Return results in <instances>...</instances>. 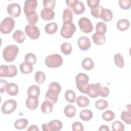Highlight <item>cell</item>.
Listing matches in <instances>:
<instances>
[{"mask_svg":"<svg viewBox=\"0 0 131 131\" xmlns=\"http://www.w3.org/2000/svg\"><path fill=\"white\" fill-rule=\"evenodd\" d=\"M60 85L56 82L51 83L49 85L48 90L46 94V99L55 104L58 100V96L61 91Z\"/></svg>","mask_w":131,"mask_h":131,"instance_id":"1","label":"cell"},{"mask_svg":"<svg viewBox=\"0 0 131 131\" xmlns=\"http://www.w3.org/2000/svg\"><path fill=\"white\" fill-rule=\"evenodd\" d=\"M19 52L18 47L15 45H10L6 47L3 51L4 59L7 62H12L14 60Z\"/></svg>","mask_w":131,"mask_h":131,"instance_id":"2","label":"cell"},{"mask_svg":"<svg viewBox=\"0 0 131 131\" xmlns=\"http://www.w3.org/2000/svg\"><path fill=\"white\" fill-rule=\"evenodd\" d=\"M75 81L78 90L81 93L86 94L89 81V76L83 73H80L76 75Z\"/></svg>","mask_w":131,"mask_h":131,"instance_id":"3","label":"cell"},{"mask_svg":"<svg viewBox=\"0 0 131 131\" xmlns=\"http://www.w3.org/2000/svg\"><path fill=\"white\" fill-rule=\"evenodd\" d=\"M63 63V59L58 54H53L47 56L45 59L46 65L50 68L60 67Z\"/></svg>","mask_w":131,"mask_h":131,"instance_id":"4","label":"cell"},{"mask_svg":"<svg viewBox=\"0 0 131 131\" xmlns=\"http://www.w3.org/2000/svg\"><path fill=\"white\" fill-rule=\"evenodd\" d=\"M15 21L11 17L5 18L0 24V31L1 33L5 34L10 33L14 29Z\"/></svg>","mask_w":131,"mask_h":131,"instance_id":"5","label":"cell"},{"mask_svg":"<svg viewBox=\"0 0 131 131\" xmlns=\"http://www.w3.org/2000/svg\"><path fill=\"white\" fill-rule=\"evenodd\" d=\"M76 30V27L72 22L63 23L60 30V35L63 38H70L72 37Z\"/></svg>","mask_w":131,"mask_h":131,"instance_id":"6","label":"cell"},{"mask_svg":"<svg viewBox=\"0 0 131 131\" xmlns=\"http://www.w3.org/2000/svg\"><path fill=\"white\" fill-rule=\"evenodd\" d=\"M17 73V69L14 65H1L0 67V77H13Z\"/></svg>","mask_w":131,"mask_h":131,"instance_id":"7","label":"cell"},{"mask_svg":"<svg viewBox=\"0 0 131 131\" xmlns=\"http://www.w3.org/2000/svg\"><path fill=\"white\" fill-rule=\"evenodd\" d=\"M62 128V123L59 120H53L47 124L42 125L43 131H59Z\"/></svg>","mask_w":131,"mask_h":131,"instance_id":"8","label":"cell"},{"mask_svg":"<svg viewBox=\"0 0 131 131\" xmlns=\"http://www.w3.org/2000/svg\"><path fill=\"white\" fill-rule=\"evenodd\" d=\"M78 25L82 32L85 33H91L93 30V26L91 20L85 17L80 18L78 20Z\"/></svg>","mask_w":131,"mask_h":131,"instance_id":"9","label":"cell"},{"mask_svg":"<svg viewBox=\"0 0 131 131\" xmlns=\"http://www.w3.org/2000/svg\"><path fill=\"white\" fill-rule=\"evenodd\" d=\"M17 104L16 101L9 99L6 100L3 104L1 111L5 114H10L13 112L17 108Z\"/></svg>","mask_w":131,"mask_h":131,"instance_id":"10","label":"cell"},{"mask_svg":"<svg viewBox=\"0 0 131 131\" xmlns=\"http://www.w3.org/2000/svg\"><path fill=\"white\" fill-rule=\"evenodd\" d=\"M25 32L30 38L33 40L38 39L40 36L39 30L34 25L29 24L27 25L25 27Z\"/></svg>","mask_w":131,"mask_h":131,"instance_id":"11","label":"cell"},{"mask_svg":"<svg viewBox=\"0 0 131 131\" xmlns=\"http://www.w3.org/2000/svg\"><path fill=\"white\" fill-rule=\"evenodd\" d=\"M101 87V85L100 83L89 84L87 89L86 94L91 98H96L98 96H100Z\"/></svg>","mask_w":131,"mask_h":131,"instance_id":"12","label":"cell"},{"mask_svg":"<svg viewBox=\"0 0 131 131\" xmlns=\"http://www.w3.org/2000/svg\"><path fill=\"white\" fill-rule=\"evenodd\" d=\"M7 11L11 16L17 17L20 14L21 8L17 3H12L7 6Z\"/></svg>","mask_w":131,"mask_h":131,"instance_id":"13","label":"cell"},{"mask_svg":"<svg viewBox=\"0 0 131 131\" xmlns=\"http://www.w3.org/2000/svg\"><path fill=\"white\" fill-rule=\"evenodd\" d=\"M38 2L36 0H27L25 2L24 6V11L26 15L35 12L36 8L37 6Z\"/></svg>","mask_w":131,"mask_h":131,"instance_id":"14","label":"cell"},{"mask_svg":"<svg viewBox=\"0 0 131 131\" xmlns=\"http://www.w3.org/2000/svg\"><path fill=\"white\" fill-rule=\"evenodd\" d=\"M77 44L80 50L82 51H86L91 47V42L89 37L83 36L78 39Z\"/></svg>","mask_w":131,"mask_h":131,"instance_id":"15","label":"cell"},{"mask_svg":"<svg viewBox=\"0 0 131 131\" xmlns=\"http://www.w3.org/2000/svg\"><path fill=\"white\" fill-rule=\"evenodd\" d=\"M26 104L27 107L30 110H33L36 109L39 104L38 97L34 96L28 97L26 101Z\"/></svg>","mask_w":131,"mask_h":131,"instance_id":"16","label":"cell"},{"mask_svg":"<svg viewBox=\"0 0 131 131\" xmlns=\"http://www.w3.org/2000/svg\"><path fill=\"white\" fill-rule=\"evenodd\" d=\"M127 111H124L122 112L121 115V119L124 121L126 124H131V105L127 104L126 107Z\"/></svg>","mask_w":131,"mask_h":131,"instance_id":"17","label":"cell"},{"mask_svg":"<svg viewBox=\"0 0 131 131\" xmlns=\"http://www.w3.org/2000/svg\"><path fill=\"white\" fill-rule=\"evenodd\" d=\"M40 16L43 19L49 21L54 18L55 12L52 10L44 8L40 12Z\"/></svg>","mask_w":131,"mask_h":131,"instance_id":"18","label":"cell"},{"mask_svg":"<svg viewBox=\"0 0 131 131\" xmlns=\"http://www.w3.org/2000/svg\"><path fill=\"white\" fill-rule=\"evenodd\" d=\"M113 17V13L111 10L108 9H105L104 8H102L100 15V17L103 20L106 22H108L112 19Z\"/></svg>","mask_w":131,"mask_h":131,"instance_id":"19","label":"cell"},{"mask_svg":"<svg viewBox=\"0 0 131 131\" xmlns=\"http://www.w3.org/2000/svg\"><path fill=\"white\" fill-rule=\"evenodd\" d=\"M6 91L10 96H16L18 93V87L14 83H8Z\"/></svg>","mask_w":131,"mask_h":131,"instance_id":"20","label":"cell"},{"mask_svg":"<svg viewBox=\"0 0 131 131\" xmlns=\"http://www.w3.org/2000/svg\"><path fill=\"white\" fill-rule=\"evenodd\" d=\"M13 38L15 42L18 43L23 42L26 39V35L25 33L21 30H17L13 34Z\"/></svg>","mask_w":131,"mask_h":131,"instance_id":"21","label":"cell"},{"mask_svg":"<svg viewBox=\"0 0 131 131\" xmlns=\"http://www.w3.org/2000/svg\"><path fill=\"white\" fill-rule=\"evenodd\" d=\"M72 9L75 14L79 15L83 13L84 12L85 6L82 2L77 0V2L72 8Z\"/></svg>","mask_w":131,"mask_h":131,"instance_id":"22","label":"cell"},{"mask_svg":"<svg viewBox=\"0 0 131 131\" xmlns=\"http://www.w3.org/2000/svg\"><path fill=\"white\" fill-rule=\"evenodd\" d=\"M53 103L48 100L44 101L41 105L40 108L42 113L46 114H50L53 111Z\"/></svg>","mask_w":131,"mask_h":131,"instance_id":"23","label":"cell"},{"mask_svg":"<svg viewBox=\"0 0 131 131\" xmlns=\"http://www.w3.org/2000/svg\"><path fill=\"white\" fill-rule=\"evenodd\" d=\"M92 39L96 45L100 46L105 43L106 38L104 35L96 32L92 35Z\"/></svg>","mask_w":131,"mask_h":131,"instance_id":"24","label":"cell"},{"mask_svg":"<svg viewBox=\"0 0 131 131\" xmlns=\"http://www.w3.org/2000/svg\"><path fill=\"white\" fill-rule=\"evenodd\" d=\"M130 26V23L128 20L125 18H122L118 21L117 27L121 31H124L127 30Z\"/></svg>","mask_w":131,"mask_h":131,"instance_id":"25","label":"cell"},{"mask_svg":"<svg viewBox=\"0 0 131 131\" xmlns=\"http://www.w3.org/2000/svg\"><path fill=\"white\" fill-rule=\"evenodd\" d=\"M19 69L22 73L28 74L32 72L33 68L32 64L25 61L20 64Z\"/></svg>","mask_w":131,"mask_h":131,"instance_id":"26","label":"cell"},{"mask_svg":"<svg viewBox=\"0 0 131 131\" xmlns=\"http://www.w3.org/2000/svg\"><path fill=\"white\" fill-rule=\"evenodd\" d=\"M64 115L68 118H71L75 116L76 113V108L74 106L68 104L64 108L63 111Z\"/></svg>","mask_w":131,"mask_h":131,"instance_id":"27","label":"cell"},{"mask_svg":"<svg viewBox=\"0 0 131 131\" xmlns=\"http://www.w3.org/2000/svg\"><path fill=\"white\" fill-rule=\"evenodd\" d=\"M73 16L72 12L69 8H67L63 10L62 15V20L63 23L72 22Z\"/></svg>","mask_w":131,"mask_h":131,"instance_id":"28","label":"cell"},{"mask_svg":"<svg viewBox=\"0 0 131 131\" xmlns=\"http://www.w3.org/2000/svg\"><path fill=\"white\" fill-rule=\"evenodd\" d=\"M40 88L37 85H32L28 89V97L34 96L38 97L40 94Z\"/></svg>","mask_w":131,"mask_h":131,"instance_id":"29","label":"cell"},{"mask_svg":"<svg viewBox=\"0 0 131 131\" xmlns=\"http://www.w3.org/2000/svg\"><path fill=\"white\" fill-rule=\"evenodd\" d=\"M76 103L80 107H85L89 105L90 100L88 97L80 95L77 98Z\"/></svg>","mask_w":131,"mask_h":131,"instance_id":"30","label":"cell"},{"mask_svg":"<svg viewBox=\"0 0 131 131\" xmlns=\"http://www.w3.org/2000/svg\"><path fill=\"white\" fill-rule=\"evenodd\" d=\"M93 114L91 111L85 109L82 110L79 113L80 118L84 121H88L90 120L93 117Z\"/></svg>","mask_w":131,"mask_h":131,"instance_id":"31","label":"cell"},{"mask_svg":"<svg viewBox=\"0 0 131 131\" xmlns=\"http://www.w3.org/2000/svg\"><path fill=\"white\" fill-rule=\"evenodd\" d=\"M81 64L82 68L87 71L92 70L94 68V66L93 60L89 57H86L84 58L82 61Z\"/></svg>","mask_w":131,"mask_h":131,"instance_id":"32","label":"cell"},{"mask_svg":"<svg viewBox=\"0 0 131 131\" xmlns=\"http://www.w3.org/2000/svg\"><path fill=\"white\" fill-rule=\"evenodd\" d=\"M58 26L56 23L52 22L46 25L45 28L46 32L48 34H54L57 30Z\"/></svg>","mask_w":131,"mask_h":131,"instance_id":"33","label":"cell"},{"mask_svg":"<svg viewBox=\"0 0 131 131\" xmlns=\"http://www.w3.org/2000/svg\"><path fill=\"white\" fill-rule=\"evenodd\" d=\"M28 121L25 118H21L16 120L14 122V127L17 129H23L27 127Z\"/></svg>","mask_w":131,"mask_h":131,"instance_id":"34","label":"cell"},{"mask_svg":"<svg viewBox=\"0 0 131 131\" xmlns=\"http://www.w3.org/2000/svg\"><path fill=\"white\" fill-rule=\"evenodd\" d=\"M27 21L31 25H35L38 20L39 16L36 12H33L26 15Z\"/></svg>","mask_w":131,"mask_h":131,"instance_id":"35","label":"cell"},{"mask_svg":"<svg viewBox=\"0 0 131 131\" xmlns=\"http://www.w3.org/2000/svg\"><path fill=\"white\" fill-rule=\"evenodd\" d=\"M60 50L64 55H68L70 54L72 51V48L71 43L68 42L63 43L60 46Z\"/></svg>","mask_w":131,"mask_h":131,"instance_id":"36","label":"cell"},{"mask_svg":"<svg viewBox=\"0 0 131 131\" xmlns=\"http://www.w3.org/2000/svg\"><path fill=\"white\" fill-rule=\"evenodd\" d=\"M66 100L71 103H74L76 100V94L74 91L71 90H67L64 94Z\"/></svg>","mask_w":131,"mask_h":131,"instance_id":"37","label":"cell"},{"mask_svg":"<svg viewBox=\"0 0 131 131\" xmlns=\"http://www.w3.org/2000/svg\"><path fill=\"white\" fill-rule=\"evenodd\" d=\"M114 62L116 66L120 68H122L124 67V61L122 56L119 53L115 54L114 56Z\"/></svg>","mask_w":131,"mask_h":131,"instance_id":"38","label":"cell"},{"mask_svg":"<svg viewBox=\"0 0 131 131\" xmlns=\"http://www.w3.org/2000/svg\"><path fill=\"white\" fill-rule=\"evenodd\" d=\"M34 79L38 84H42L46 80L45 74L42 71H37L35 73Z\"/></svg>","mask_w":131,"mask_h":131,"instance_id":"39","label":"cell"},{"mask_svg":"<svg viewBox=\"0 0 131 131\" xmlns=\"http://www.w3.org/2000/svg\"><path fill=\"white\" fill-rule=\"evenodd\" d=\"M96 107L99 110H103L108 107V102L103 99H100L95 102Z\"/></svg>","mask_w":131,"mask_h":131,"instance_id":"40","label":"cell"},{"mask_svg":"<svg viewBox=\"0 0 131 131\" xmlns=\"http://www.w3.org/2000/svg\"><path fill=\"white\" fill-rule=\"evenodd\" d=\"M107 27L103 22H99L96 26V32L104 35L106 32Z\"/></svg>","mask_w":131,"mask_h":131,"instance_id":"41","label":"cell"},{"mask_svg":"<svg viewBox=\"0 0 131 131\" xmlns=\"http://www.w3.org/2000/svg\"><path fill=\"white\" fill-rule=\"evenodd\" d=\"M115 114L111 110H107L104 112L102 115V118L106 121H110L113 120L115 118Z\"/></svg>","mask_w":131,"mask_h":131,"instance_id":"42","label":"cell"},{"mask_svg":"<svg viewBox=\"0 0 131 131\" xmlns=\"http://www.w3.org/2000/svg\"><path fill=\"white\" fill-rule=\"evenodd\" d=\"M113 131H123L124 129V124L120 121H114L112 125Z\"/></svg>","mask_w":131,"mask_h":131,"instance_id":"43","label":"cell"},{"mask_svg":"<svg viewBox=\"0 0 131 131\" xmlns=\"http://www.w3.org/2000/svg\"><path fill=\"white\" fill-rule=\"evenodd\" d=\"M25 60L26 62H29L32 65H34L36 63V57L33 53H28L25 55Z\"/></svg>","mask_w":131,"mask_h":131,"instance_id":"44","label":"cell"},{"mask_svg":"<svg viewBox=\"0 0 131 131\" xmlns=\"http://www.w3.org/2000/svg\"><path fill=\"white\" fill-rule=\"evenodd\" d=\"M55 0H43V6L45 9H48L53 10L55 7Z\"/></svg>","mask_w":131,"mask_h":131,"instance_id":"45","label":"cell"},{"mask_svg":"<svg viewBox=\"0 0 131 131\" xmlns=\"http://www.w3.org/2000/svg\"><path fill=\"white\" fill-rule=\"evenodd\" d=\"M103 7L101 6H98V7L91 9V12L93 16L95 18H99L100 17V15L102 9Z\"/></svg>","mask_w":131,"mask_h":131,"instance_id":"46","label":"cell"},{"mask_svg":"<svg viewBox=\"0 0 131 131\" xmlns=\"http://www.w3.org/2000/svg\"><path fill=\"white\" fill-rule=\"evenodd\" d=\"M119 5L121 9L124 10L129 9L130 7V0H120L119 1Z\"/></svg>","mask_w":131,"mask_h":131,"instance_id":"47","label":"cell"},{"mask_svg":"<svg viewBox=\"0 0 131 131\" xmlns=\"http://www.w3.org/2000/svg\"><path fill=\"white\" fill-rule=\"evenodd\" d=\"M72 129L73 131H83V126L80 122H74L72 125Z\"/></svg>","mask_w":131,"mask_h":131,"instance_id":"48","label":"cell"},{"mask_svg":"<svg viewBox=\"0 0 131 131\" xmlns=\"http://www.w3.org/2000/svg\"><path fill=\"white\" fill-rule=\"evenodd\" d=\"M110 93L109 89L107 87L105 86H101L100 89V96L105 98L108 96Z\"/></svg>","mask_w":131,"mask_h":131,"instance_id":"49","label":"cell"},{"mask_svg":"<svg viewBox=\"0 0 131 131\" xmlns=\"http://www.w3.org/2000/svg\"><path fill=\"white\" fill-rule=\"evenodd\" d=\"M100 1L99 0H88L87 4L89 7L91 9L98 7Z\"/></svg>","mask_w":131,"mask_h":131,"instance_id":"50","label":"cell"},{"mask_svg":"<svg viewBox=\"0 0 131 131\" xmlns=\"http://www.w3.org/2000/svg\"><path fill=\"white\" fill-rule=\"evenodd\" d=\"M7 84L8 82L6 80L4 79L0 80V92L1 93H3L6 91Z\"/></svg>","mask_w":131,"mask_h":131,"instance_id":"51","label":"cell"},{"mask_svg":"<svg viewBox=\"0 0 131 131\" xmlns=\"http://www.w3.org/2000/svg\"><path fill=\"white\" fill-rule=\"evenodd\" d=\"M76 2H77V0H67L66 1L67 5L71 8L74 6V5H75Z\"/></svg>","mask_w":131,"mask_h":131,"instance_id":"52","label":"cell"},{"mask_svg":"<svg viewBox=\"0 0 131 131\" xmlns=\"http://www.w3.org/2000/svg\"><path fill=\"white\" fill-rule=\"evenodd\" d=\"M27 131H33V130H35V131H38L39 130V128L37 126L35 125H31L27 130Z\"/></svg>","mask_w":131,"mask_h":131,"instance_id":"53","label":"cell"},{"mask_svg":"<svg viewBox=\"0 0 131 131\" xmlns=\"http://www.w3.org/2000/svg\"><path fill=\"white\" fill-rule=\"evenodd\" d=\"M110 129L108 127L107 125H102L101 126H100V127H99V128L98 129V130L99 131H109Z\"/></svg>","mask_w":131,"mask_h":131,"instance_id":"54","label":"cell"}]
</instances>
